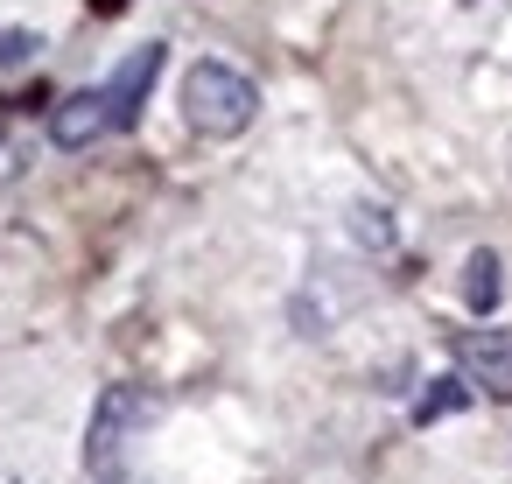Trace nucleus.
I'll return each mask as SVG.
<instances>
[{
	"mask_svg": "<svg viewBox=\"0 0 512 484\" xmlns=\"http://www.w3.org/2000/svg\"><path fill=\"white\" fill-rule=\"evenodd\" d=\"M253 113H260V85L246 71L218 64V57H204V64L183 71V120H190V134L232 141V134L253 127Z\"/></svg>",
	"mask_w": 512,
	"mask_h": 484,
	"instance_id": "nucleus-1",
	"label": "nucleus"
},
{
	"mask_svg": "<svg viewBox=\"0 0 512 484\" xmlns=\"http://www.w3.org/2000/svg\"><path fill=\"white\" fill-rule=\"evenodd\" d=\"M155 421H162V393L155 386H106L99 407H92V428H85V470L106 477L127 456V442L141 428H155Z\"/></svg>",
	"mask_w": 512,
	"mask_h": 484,
	"instance_id": "nucleus-2",
	"label": "nucleus"
},
{
	"mask_svg": "<svg viewBox=\"0 0 512 484\" xmlns=\"http://www.w3.org/2000/svg\"><path fill=\"white\" fill-rule=\"evenodd\" d=\"M162 64H169V50H162V43H141V50H127V57H120V71L106 78V113H113V134L141 127V106H148V92H155Z\"/></svg>",
	"mask_w": 512,
	"mask_h": 484,
	"instance_id": "nucleus-3",
	"label": "nucleus"
},
{
	"mask_svg": "<svg viewBox=\"0 0 512 484\" xmlns=\"http://www.w3.org/2000/svg\"><path fill=\"white\" fill-rule=\"evenodd\" d=\"M456 372L491 393V400H512V337L505 330H463L456 337Z\"/></svg>",
	"mask_w": 512,
	"mask_h": 484,
	"instance_id": "nucleus-4",
	"label": "nucleus"
},
{
	"mask_svg": "<svg viewBox=\"0 0 512 484\" xmlns=\"http://www.w3.org/2000/svg\"><path fill=\"white\" fill-rule=\"evenodd\" d=\"M106 127H113V113H106V85H99V92H64V99L50 106V141H57L64 155L92 148Z\"/></svg>",
	"mask_w": 512,
	"mask_h": 484,
	"instance_id": "nucleus-5",
	"label": "nucleus"
},
{
	"mask_svg": "<svg viewBox=\"0 0 512 484\" xmlns=\"http://www.w3.org/2000/svg\"><path fill=\"white\" fill-rule=\"evenodd\" d=\"M498 295H505V267H498L491 246H477V253L463 260V309H470V316H491Z\"/></svg>",
	"mask_w": 512,
	"mask_h": 484,
	"instance_id": "nucleus-6",
	"label": "nucleus"
},
{
	"mask_svg": "<svg viewBox=\"0 0 512 484\" xmlns=\"http://www.w3.org/2000/svg\"><path fill=\"white\" fill-rule=\"evenodd\" d=\"M470 400H477V386H470L463 372H449V379H428V386L414 393V428H435V421L463 414Z\"/></svg>",
	"mask_w": 512,
	"mask_h": 484,
	"instance_id": "nucleus-7",
	"label": "nucleus"
},
{
	"mask_svg": "<svg viewBox=\"0 0 512 484\" xmlns=\"http://www.w3.org/2000/svg\"><path fill=\"white\" fill-rule=\"evenodd\" d=\"M351 232H358V246H372V253H386L400 232H393V211L386 204H358L351 211Z\"/></svg>",
	"mask_w": 512,
	"mask_h": 484,
	"instance_id": "nucleus-8",
	"label": "nucleus"
},
{
	"mask_svg": "<svg viewBox=\"0 0 512 484\" xmlns=\"http://www.w3.org/2000/svg\"><path fill=\"white\" fill-rule=\"evenodd\" d=\"M43 50V36H29V29H0V71H15V64H29Z\"/></svg>",
	"mask_w": 512,
	"mask_h": 484,
	"instance_id": "nucleus-9",
	"label": "nucleus"
},
{
	"mask_svg": "<svg viewBox=\"0 0 512 484\" xmlns=\"http://www.w3.org/2000/svg\"><path fill=\"white\" fill-rule=\"evenodd\" d=\"M127 8V0H92V15H120Z\"/></svg>",
	"mask_w": 512,
	"mask_h": 484,
	"instance_id": "nucleus-10",
	"label": "nucleus"
}]
</instances>
